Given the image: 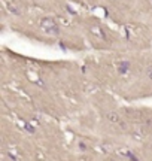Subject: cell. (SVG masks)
I'll use <instances>...</instances> for the list:
<instances>
[{
    "instance_id": "cell-1",
    "label": "cell",
    "mask_w": 152,
    "mask_h": 161,
    "mask_svg": "<svg viewBox=\"0 0 152 161\" xmlns=\"http://www.w3.org/2000/svg\"><path fill=\"white\" fill-rule=\"evenodd\" d=\"M42 29L49 33V34H58V25L55 24V21L51 20V18H43L42 20Z\"/></svg>"
},
{
    "instance_id": "cell-2",
    "label": "cell",
    "mask_w": 152,
    "mask_h": 161,
    "mask_svg": "<svg viewBox=\"0 0 152 161\" xmlns=\"http://www.w3.org/2000/svg\"><path fill=\"white\" fill-rule=\"evenodd\" d=\"M128 67H130V64L127 61H124V63L119 64V72H121V73H125V72H128Z\"/></svg>"
},
{
    "instance_id": "cell-3",
    "label": "cell",
    "mask_w": 152,
    "mask_h": 161,
    "mask_svg": "<svg viewBox=\"0 0 152 161\" xmlns=\"http://www.w3.org/2000/svg\"><path fill=\"white\" fill-rule=\"evenodd\" d=\"M149 76H151V78H152V67H151V69H149Z\"/></svg>"
}]
</instances>
